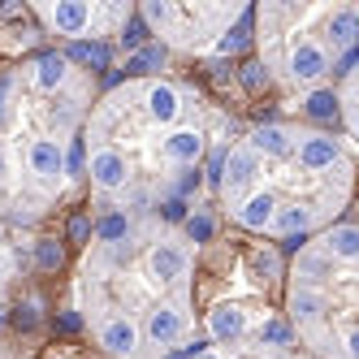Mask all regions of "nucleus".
<instances>
[{"mask_svg":"<svg viewBox=\"0 0 359 359\" xmlns=\"http://www.w3.org/2000/svg\"><path fill=\"white\" fill-rule=\"evenodd\" d=\"M199 243L165 212H104L74 264V312L104 359H182L199 346Z\"/></svg>","mask_w":359,"mask_h":359,"instance_id":"obj_1","label":"nucleus"},{"mask_svg":"<svg viewBox=\"0 0 359 359\" xmlns=\"http://www.w3.org/2000/svg\"><path fill=\"white\" fill-rule=\"evenodd\" d=\"M217 139V113L195 83L130 74L100 91L83 130V187L104 212H161L177 203Z\"/></svg>","mask_w":359,"mask_h":359,"instance_id":"obj_2","label":"nucleus"},{"mask_svg":"<svg viewBox=\"0 0 359 359\" xmlns=\"http://www.w3.org/2000/svg\"><path fill=\"white\" fill-rule=\"evenodd\" d=\"M217 212L251 243H307L346 221L359 156L346 135L312 121H255L225 147L212 177Z\"/></svg>","mask_w":359,"mask_h":359,"instance_id":"obj_3","label":"nucleus"},{"mask_svg":"<svg viewBox=\"0 0 359 359\" xmlns=\"http://www.w3.org/2000/svg\"><path fill=\"white\" fill-rule=\"evenodd\" d=\"M95 69L69 53H35L0 69V221L31 229L83 182V130Z\"/></svg>","mask_w":359,"mask_h":359,"instance_id":"obj_4","label":"nucleus"},{"mask_svg":"<svg viewBox=\"0 0 359 359\" xmlns=\"http://www.w3.org/2000/svg\"><path fill=\"white\" fill-rule=\"evenodd\" d=\"M281 320L307 359H359V221H338L290 251Z\"/></svg>","mask_w":359,"mask_h":359,"instance_id":"obj_5","label":"nucleus"},{"mask_svg":"<svg viewBox=\"0 0 359 359\" xmlns=\"http://www.w3.org/2000/svg\"><path fill=\"white\" fill-rule=\"evenodd\" d=\"M251 53L286 95L338 83L359 57V0H260L251 5Z\"/></svg>","mask_w":359,"mask_h":359,"instance_id":"obj_6","label":"nucleus"},{"mask_svg":"<svg viewBox=\"0 0 359 359\" xmlns=\"http://www.w3.org/2000/svg\"><path fill=\"white\" fill-rule=\"evenodd\" d=\"M147 35L177 57H212L234 43V31L251 22L247 0H147L139 9Z\"/></svg>","mask_w":359,"mask_h":359,"instance_id":"obj_7","label":"nucleus"},{"mask_svg":"<svg viewBox=\"0 0 359 359\" xmlns=\"http://www.w3.org/2000/svg\"><path fill=\"white\" fill-rule=\"evenodd\" d=\"M43 35L53 39H117L139 13L135 5H104V0H39L27 9Z\"/></svg>","mask_w":359,"mask_h":359,"instance_id":"obj_8","label":"nucleus"},{"mask_svg":"<svg viewBox=\"0 0 359 359\" xmlns=\"http://www.w3.org/2000/svg\"><path fill=\"white\" fill-rule=\"evenodd\" d=\"M182 359H307V355L290 338V329H260V333H243V338H225V342H199Z\"/></svg>","mask_w":359,"mask_h":359,"instance_id":"obj_9","label":"nucleus"},{"mask_svg":"<svg viewBox=\"0 0 359 359\" xmlns=\"http://www.w3.org/2000/svg\"><path fill=\"white\" fill-rule=\"evenodd\" d=\"M333 109H338L342 135L351 139V147H359V57L346 65V74L333 83Z\"/></svg>","mask_w":359,"mask_h":359,"instance_id":"obj_10","label":"nucleus"},{"mask_svg":"<svg viewBox=\"0 0 359 359\" xmlns=\"http://www.w3.org/2000/svg\"><path fill=\"white\" fill-rule=\"evenodd\" d=\"M13 234H18V229H9L5 221H0V303L9 299L13 281H18V273H22V251H18Z\"/></svg>","mask_w":359,"mask_h":359,"instance_id":"obj_11","label":"nucleus"},{"mask_svg":"<svg viewBox=\"0 0 359 359\" xmlns=\"http://www.w3.org/2000/svg\"><path fill=\"white\" fill-rule=\"evenodd\" d=\"M0 359H5V355H0Z\"/></svg>","mask_w":359,"mask_h":359,"instance_id":"obj_12","label":"nucleus"}]
</instances>
